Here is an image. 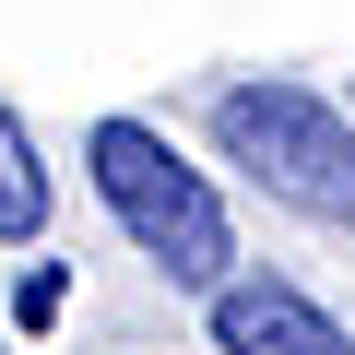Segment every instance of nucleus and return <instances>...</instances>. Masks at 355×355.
Listing matches in <instances>:
<instances>
[{"mask_svg":"<svg viewBox=\"0 0 355 355\" xmlns=\"http://www.w3.org/2000/svg\"><path fill=\"white\" fill-rule=\"evenodd\" d=\"M83 166H95V202L119 214V237H130L166 284L214 296V284L237 272V225H225V202H214V178L178 154L154 119H95V130H83Z\"/></svg>","mask_w":355,"mask_h":355,"instance_id":"f257e3e1","label":"nucleus"},{"mask_svg":"<svg viewBox=\"0 0 355 355\" xmlns=\"http://www.w3.org/2000/svg\"><path fill=\"white\" fill-rule=\"evenodd\" d=\"M0 355H12V320H0Z\"/></svg>","mask_w":355,"mask_h":355,"instance_id":"423d86ee","label":"nucleus"},{"mask_svg":"<svg viewBox=\"0 0 355 355\" xmlns=\"http://www.w3.org/2000/svg\"><path fill=\"white\" fill-rule=\"evenodd\" d=\"M202 308H214V355H355V331L284 272H225Z\"/></svg>","mask_w":355,"mask_h":355,"instance_id":"7ed1b4c3","label":"nucleus"},{"mask_svg":"<svg viewBox=\"0 0 355 355\" xmlns=\"http://www.w3.org/2000/svg\"><path fill=\"white\" fill-rule=\"evenodd\" d=\"M48 237V166H36V130L12 119V95H0V249Z\"/></svg>","mask_w":355,"mask_h":355,"instance_id":"20e7f679","label":"nucleus"},{"mask_svg":"<svg viewBox=\"0 0 355 355\" xmlns=\"http://www.w3.org/2000/svg\"><path fill=\"white\" fill-rule=\"evenodd\" d=\"M225 166H249L261 190L308 225H355V119L308 83H225L214 95Z\"/></svg>","mask_w":355,"mask_h":355,"instance_id":"f03ea898","label":"nucleus"},{"mask_svg":"<svg viewBox=\"0 0 355 355\" xmlns=\"http://www.w3.org/2000/svg\"><path fill=\"white\" fill-rule=\"evenodd\" d=\"M60 308H71V272H60V261H36V272L12 284V320H24V331H48Z\"/></svg>","mask_w":355,"mask_h":355,"instance_id":"39448f33","label":"nucleus"}]
</instances>
